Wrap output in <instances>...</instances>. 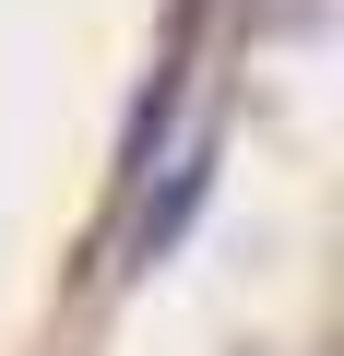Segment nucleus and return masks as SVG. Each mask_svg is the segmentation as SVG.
Instances as JSON below:
<instances>
[{
	"label": "nucleus",
	"instance_id": "1",
	"mask_svg": "<svg viewBox=\"0 0 344 356\" xmlns=\"http://www.w3.org/2000/svg\"><path fill=\"white\" fill-rule=\"evenodd\" d=\"M190 202H202V166H179V178H166V202H142V226H131V250L154 261L166 238H179V226H190Z\"/></svg>",
	"mask_w": 344,
	"mask_h": 356
}]
</instances>
